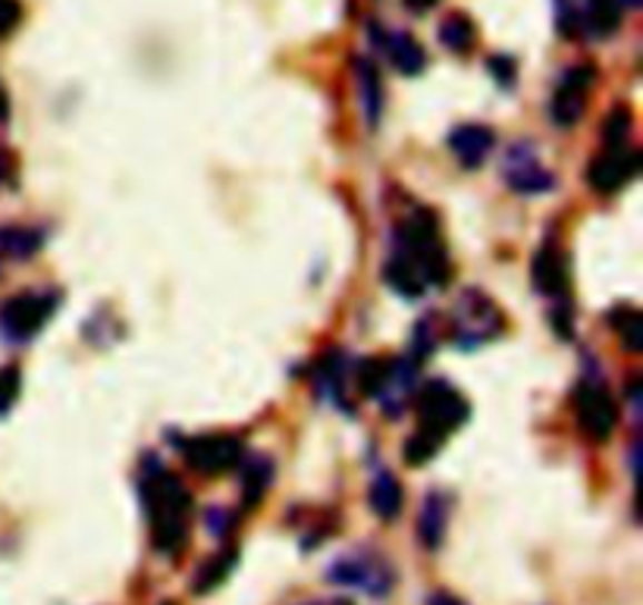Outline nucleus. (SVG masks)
I'll list each match as a JSON object with an SVG mask.
<instances>
[{
	"mask_svg": "<svg viewBox=\"0 0 643 605\" xmlns=\"http://www.w3.org/2000/svg\"><path fill=\"white\" fill-rule=\"evenodd\" d=\"M141 502L151 520V543L160 555H179L189 539L191 493L157 458L141 470Z\"/></svg>",
	"mask_w": 643,
	"mask_h": 605,
	"instance_id": "nucleus-1",
	"label": "nucleus"
},
{
	"mask_svg": "<svg viewBox=\"0 0 643 605\" xmlns=\"http://www.w3.org/2000/svg\"><path fill=\"white\" fill-rule=\"evenodd\" d=\"M396 251H402L405 258H412L421 267V274L427 279V286H443L449 282V258L446 248L439 242V224H436L434 210H415L408 220H402L399 232H396Z\"/></svg>",
	"mask_w": 643,
	"mask_h": 605,
	"instance_id": "nucleus-2",
	"label": "nucleus"
},
{
	"mask_svg": "<svg viewBox=\"0 0 643 605\" xmlns=\"http://www.w3.org/2000/svg\"><path fill=\"white\" fill-rule=\"evenodd\" d=\"M60 305L57 292H19L10 295L0 305V336L10 346H22L29 339H36L41 329L48 327V320Z\"/></svg>",
	"mask_w": 643,
	"mask_h": 605,
	"instance_id": "nucleus-3",
	"label": "nucleus"
},
{
	"mask_svg": "<svg viewBox=\"0 0 643 605\" xmlns=\"http://www.w3.org/2000/svg\"><path fill=\"white\" fill-rule=\"evenodd\" d=\"M415 408L417 417H421L417 430L431 433L439 443L468 420V401H465V396L455 389L453 383L446 380L424 383L415 398Z\"/></svg>",
	"mask_w": 643,
	"mask_h": 605,
	"instance_id": "nucleus-4",
	"label": "nucleus"
},
{
	"mask_svg": "<svg viewBox=\"0 0 643 605\" xmlns=\"http://www.w3.org/2000/svg\"><path fill=\"white\" fill-rule=\"evenodd\" d=\"M449 333H453L455 346L462 351H471V348L484 346L503 333V314L487 295L468 289V292H462L458 305H455Z\"/></svg>",
	"mask_w": 643,
	"mask_h": 605,
	"instance_id": "nucleus-5",
	"label": "nucleus"
},
{
	"mask_svg": "<svg viewBox=\"0 0 643 605\" xmlns=\"http://www.w3.org/2000/svg\"><path fill=\"white\" fill-rule=\"evenodd\" d=\"M574 417H577V430L584 433L591 443H606L619 427V405H615V396L609 393L606 383L593 380V377H584L577 383Z\"/></svg>",
	"mask_w": 643,
	"mask_h": 605,
	"instance_id": "nucleus-6",
	"label": "nucleus"
},
{
	"mask_svg": "<svg viewBox=\"0 0 643 605\" xmlns=\"http://www.w3.org/2000/svg\"><path fill=\"white\" fill-rule=\"evenodd\" d=\"M179 452H182L186 465L198 470L201 477H220L243 465L245 443L233 433H205V436H191L186 443H179Z\"/></svg>",
	"mask_w": 643,
	"mask_h": 605,
	"instance_id": "nucleus-7",
	"label": "nucleus"
},
{
	"mask_svg": "<svg viewBox=\"0 0 643 605\" xmlns=\"http://www.w3.org/2000/svg\"><path fill=\"white\" fill-rule=\"evenodd\" d=\"M327 577L339 587H355L367 596H386L393 589V568L386 565V558L370 549H358V553L336 558Z\"/></svg>",
	"mask_w": 643,
	"mask_h": 605,
	"instance_id": "nucleus-8",
	"label": "nucleus"
},
{
	"mask_svg": "<svg viewBox=\"0 0 643 605\" xmlns=\"http://www.w3.org/2000/svg\"><path fill=\"white\" fill-rule=\"evenodd\" d=\"M596 82V67L593 63H574L572 70L562 72L553 101H550V117L558 129H572L587 113V95Z\"/></svg>",
	"mask_w": 643,
	"mask_h": 605,
	"instance_id": "nucleus-9",
	"label": "nucleus"
},
{
	"mask_svg": "<svg viewBox=\"0 0 643 605\" xmlns=\"http://www.w3.org/2000/svg\"><path fill=\"white\" fill-rule=\"evenodd\" d=\"M641 170V151L637 148H603V155L587 167V182L600 195H615L622 191Z\"/></svg>",
	"mask_w": 643,
	"mask_h": 605,
	"instance_id": "nucleus-10",
	"label": "nucleus"
},
{
	"mask_svg": "<svg viewBox=\"0 0 643 605\" xmlns=\"http://www.w3.org/2000/svg\"><path fill=\"white\" fill-rule=\"evenodd\" d=\"M503 176L508 182V189L518 191V195H543L556 186V176L550 173L534 155L531 145H512V151L505 155Z\"/></svg>",
	"mask_w": 643,
	"mask_h": 605,
	"instance_id": "nucleus-11",
	"label": "nucleus"
},
{
	"mask_svg": "<svg viewBox=\"0 0 643 605\" xmlns=\"http://www.w3.org/2000/svg\"><path fill=\"white\" fill-rule=\"evenodd\" d=\"M531 279L540 295H546L553 301H568V260L556 239H546L537 248L534 264H531Z\"/></svg>",
	"mask_w": 643,
	"mask_h": 605,
	"instance_id": "nucleus-12",
	"label": "nucleus"
},
{
	"mask_svg": "<svg viewBox=\"0 0 643 605\" xmlns=\"http://www.w3.org/2000/svg\"><path fill=\"white\" fill-rule=\"evenodd\" d=\"M449 151L458 160V167H465V170H477V167H484V160L493 155V148H496V132L484 126V122H462V126H455L453 132H449Z\"/></svg>",
	"mask_w": 643,
	"mask_h": 605,
	"instance_id": "nucleus-13",
	"label": "nucleus"
},
{
	"mask_svg": "<svg viewBox=\"0 0 643 605\" xmlns=\"http://www.w3.org/2000/svg\"><path fill=\"white\" fill-rule=\"evenodd\" d=\"M374 29V38H377V44H380L386 57H389V63H393V70L402 72V76H421L424 67H427V53L421 48V41L408 36V32H402V29H393V32H383L377 26H370Z\"/></svg>",
	"mask_w": 643,
	"mask_h": 605,
	"instance_id": "nucleus-14",
	"label": "nucleus"
},
{
	"mask_svg": "<svg viewBox=\"0 0 643 605\" xmlns=\"http://www.w3.org/2000/svg\"><path fill=\"white\" fill-rule=\"evenodd\" d=\"M355 88H358V105H362L365 122L374 129L383 117L386 95H383L380 70L370 57H355Z\"/></svg>",
	"mask_w": 643,
	"mask_h": 605,
	"instance_id": "nucleus-15",
	"label": "nucleus"
},
{
	"mask_svg": "<svg viewBox=\"0 0 643 605\" xmlns=\"http://www.w3.org/2000/svg\"><path fill=\"white\" fill-rule=\"evenodd\" d=\"M346 355L339 348H330L320 364H317V377H314V389L320 398L333 401L336 408H348L346 405Z\"/></svg>",
	"mask_w": 643,
	"mask_h": 605,
	"instance_id": "nucleus-16",
	"label": "nucleus"
},
{
	"mask_svg": "<svg viewBox=\"0 0 643 605\" xmlns=\"http://www.w3.org/2000/svg\"><path fill=\"white\" fill-rule=\"evenodd\" d=\"M449 524V499L443 493H427L417 512V536L427 549H439Z\"/></svg>",
	"mask_w": 643,
	"mask_h": 605,
	"instance_id": "nucleus-17",
	"label": "nucleus"
},
{
	"mask_svg": "<svg viewBox=\"0 0 643 605\" xmlns=\"http://www.w3.org/2000/svg\"><path fill=\"white\" fill-rule=\"evenodd\" d=\"M383 282L402 298H421L427 289L421 267L412 258H405L402 251H393V258L383 264Z\"/></svg>",
	"mask_w": 643,
	"mask_h": 605,
	"instance_id": "nucleus-18",
	"label": "nucleus"
},
{
	"mask_svg": "<svg viewBox=\"0 0 643 605\" xmlns=\"http://www.w3.org/2000/svg\"><path fill=\"white\" fill-rule=\"evenodd\" d=\"M367 502H370L374 515L380 520H396L402 515V505H405V489L389 470H377L374 480H370Z\"/></svg>",
	"mask_w": 643,
	"mask_h": 605,
	"instance_id": "nucleus-19",
	"label": "nucleus"
},
{
	"mask_svg": "<svg viewBox=\"0 0 643 605\" xmlns=\"http://www.w3.org/2000/svg\"><path fill=\"white\" fill-rule=\"evenodd\" d=\"M436 38L446 51L453 53H471L477 44V26L468 13H449V17L439 22Z\"/></svg>",
	"mask_w": 643,
	"mask_h": 605,
	"instance_id": "nucleus-20",
	"label": "nucleus"
},
{
	"mask_svg": "<svg viewBox=\"0 0 643 605\" xmlns=\"http://www.w3.org/2000/svg\"><path fill=\"white\" fill-rule=\"evenodd\" d=\"M44 245V236L38 232L36 226H0V251L7 258L29 260L36 258Z\"/></svg>",
	"mask_w": 643,
	"mask_h": 605,
	"instance_id": "nucleus-21",
	"label": "nucleus"
},
{
	"mask_svg": "<svg viewBox=\"0 0 643 605\" xmlns=\"http://www.w3.org/2000/svg\"><path fill=\"white\" fill-rule=\"evenodd\" d=\"M609 320H612V329L622 336V343H625L631 355L643 351V314L637 308L622 305V308H615V311L609 314Z\"/></svg>",
	"mask_w": 643,
	"mask_h": 605,
	"instance_id": "nucleus-22",
	"label": "nucleus"
},
{
	"mask_svg": "<svg viewBox=\"0 0 643 605\" xmlns=\"http://www.w3.org/2000/svg\"><path fill=\"white\" fill-rule=\"evenodd\" d=\"M274 465L267 462V458H251L248 465L243 467V502L245 508H255L261 496L267 493V486H270V474Z\"/></svg>",
	"mask_w": 643,
	"mask_h": 605,
	"instance_id": "nucleus-23",
	"label": "nucleus"
},
{
	"mask_svg": "<svg viewBox=\"0 0 643 605\" xmlns=\"http://www.w3.org/2000/svg\"><path fill=\"white\" fill-rule=\"evenodd\" d=\"M634 113L627 105H615L603 120V148H625L631 145Z\"/></svg>",
	"mask_w": 643,
	"mask_h": 605,
	"instance_id": "nucleus-24",
	"label": "nucleus"
},
{
	"mask_svg": "<svg viewBox=\"0 0 643 605\" xmlns=\"http://www.w3.org/2000/svg\"><path fill=\"white\" fill-rule=\"evenodd\" d=\"M236 549L229 546L224 553H217L214 558H208L201 571H198V577H195V593H210V589L217 587V584H224L227 581V574L236 568Z\"/></svg>",
	"mask_w": 643,
	"mask_h": 605,
	"instance_id": "nucleus-25",
	"label": "nucleus"
},
{
	"mask_svg": "<svg viewBox=\"0 0 643 605\" xmlns=\"http://www.w3.org/2000/svg\"><path fill=\"white\" fill-rule=\"evenodd\" d=\"M389 374H393V361L389 358H367V361L358 364V393L367 398H377L386 389L389 383Z\"/></svg>",
	"mask_w": 643,
	"mask_h": 605,
	"instance_id": "nucleus-26",
	"label": "nucleus"
},
{
	"mask_svg": "<svg viewBox=\"0 0 643 605\" xmlns=\"http://www.w3.org/2000/svg\"><path fill=\"white\" fill-rule=\"evenodd\" d=\"M436 449H439V439L431 436V433L417 430L405 439V462H408L412 467L427 465V462L436 455Z\"/></svg>",
	"mask_w": 643,
	"mask_h": 605,
	"instance_id": "nucleus-27",
	"label": "nucleus"
},
{
	"mask_svg": "<svg viewBox=\"0 0 643 605\" xmlns=\"http://www.w3.org/2000/svg\"><path fill=\"white\" fill-rule=\"evenodd\" d=\"M19 386H22V377H19L17 364H3L0 367V417L17 405Z\"/></svg>",
	"mask_w": 643,
	"mask_h": 605,
	"instance_id": "nucleus-28",
	"label": "nucleus"
},
{
	"mask_svg": "<svg viewBox=\"0 0 643 605\" xmlns=\"http://www.w3.org/2000/svg\"><path fill=\"white\" fill-rule=\"evenodd\" d=\"M487 70H489V76L499 82V86H512L515 82V76H518V63L508 57V53H496V57H489L487 60Z\"/></svg>",
	"mask_w": 643,
	"mask_h": 605,
	"instance_id": "nucleus-29",
	"label": "nucleus"
},
{
	"mask_svg": "<svg viewBox=\"0 0 643 605\" xmlns=\"http://www.w3.org/2000/svg\"><path fill=\"white\" fill-rule=\"evenodd\" d=\"M436 346V333H434V320L427 317V320H421L415 327V339H412V348H415V358L417 364L424 361Z\"/></svg>",
	"mask_w": 643,
	"mask_h": 605,
	"instance_id": "nucleus-30",
	"label": "nucleus"
},
{
	"mask_svg": "<svg viewBox=\"0 0 643 605\" xmlns=\"http://www.w3.org/2000/svg\"><path fill=\"white\" fill-rule=\"evenodd\" d=\"M205 524H208L210 536H217V539H227V536L233 534V527H236V518H233V512H227V508H208Z\"/></svg>",
	"mask_w": 643,
	"mask_h": 605,
	"instance_id": "nucleus-31",
	"label": "nucleus"
},
{
	"mask_svg": "<svg viewBox=\"0 0 643 605\" xmlns=\"http://www.w3.org/2000/svg\"><path fill=\"white\" fill-rule=\"evenodd\" d=\"M22 22V3L19 0H0V38H10Z\"/></svg>",
	"mask_w": 643,
	"mask_h": 605,
	"instance_id": "nucleus-32",
	"label": "nucleus"
},
{
	"mask_svg": "<svg viewBox=\"0 0 643 605\" xmlns=\"http://www.w3.org/2000/svg\"><path fill=\"white\" fill-rule=\"evenodd\" d=\"M402 3H405L408 13H427V10H434L439 0H402Z\"/></svg>",
	"mask_w": 643,
	"mask_h": 605,
	"instance_id": "nucleus-33",
	"label": "nucleus"
},
{
	"mask_svg": "<svg viewBox=\"0 0 643 605\" xmlns=\"http://www.w3.org/2000/svg\"><path fill=\"white\" fill-rule=\"evenodd\" d=\"M427 605H465V603H462L458 596H453V593H434Z\"/></svg>",
	"mask_w": 643,
	"mask_h": 605,
	"instance_id": "nucleus-34",
	"label": "nucleus"
},
{
	"mask_svg": "<svg viewBox=\"0 0 643 605\" xmlns=\"http://www.w3.org/2000/svg\"><path fill=\"white\" fill-rule=\"evenodd\" d=\"M10 117V101H7V91H3V86H0V122Z\"/></svg>",
	"mask_w": 643,
	"mask_h": 605,
	"instance_id": "nucleus-35",
	"label": "nucleus"
}]
</instances>
